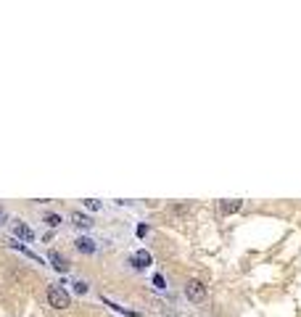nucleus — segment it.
I'll use <instances>...</instances> for the list:
<instances>
[{"label": "nucleus", "mask_w": 301, "mask_h": 317, "mask_svg": "<svg viewBox=\"0 0 301 317\" xmlns=\"http://www.w3.org/2000/svg\"><path fill=\"white\" fill-rule=\"evenodd\" d=\"M132 262H135V267H148L151 264V254L145 251V249H140V251H135V257H132Z\"/></svg>", "instance_id": "7"}, {"label": "nucleus", "mask_w": 301, "mask_h": 317, "mask_svg": "<svg viewBox=\"0 0 301 317\" xmlns=\"http://www.w3.org/2000/svg\"><path fill=\"white\" fill-rule=\"evenodd\" d=\"M153 285H156V288H167V283H164L161 275H153Z\"/></svg>", "instance_id": "14"}, {"label": "nucleus", "mask_w": 301, "mask_h": 317, "mask_svg": "<svg viewBox=\"0 0 301 317\" xmlns=\"http://www.w3.org/2000/svg\"><path fill=\"white\" fill-rule=\"evenodd\" d=\"M103 301H106V304L111 306V309H114V312H122V314H127V317H138V312H132V309H124V306H119V304H114V301H109V299H103Z\"/></svg>", "instance_id": "10"}, {"label": "nucleus", "mask_w": 301, "mask_h": 317, "mask_svg": "<svg viewBox=\"0 0 301 317\" xmlns=\"http://www.w3.org/2000/svg\"><path fill=\"white\" fill-rule=\"evenodd\" d=\"M85 206H87L90 212H98V209H101V201H95V198H85Z\"/></svg>", "instance_id": "12"}, {"label": "nucleus", "mask_w": 301, "mask_h": 317, "mask_svg": "<svg viewBox=\"0 0 301 317\" xmlns=\"http://www.w3.org/2000/svg\"><path fill=\"white\" fill-rule=\"evenodd\" d=\"M241 209H243V201H235V198L220 203V212H222V214H235V212H241Z\"/></svg>", "instance_id": "8"}, {"label": "nucleus", "mask_w": 301, "mask_h": 317, "mask_svg": "<svg viewBox=\"0 0 301 317\" xmlns=\"http://www.w3.org/2000/svg\"><path fill=\"white\" fill-rule=\"evenodd\" d=\"M6 220H8V214H6V209H3V206H0V225H3Z\"/></svg>", "instance_id": "15"}, {"label": "nucleus", "mask_w": 301, "mask_h": 317, "mask_svg": "<svg viewBox=\"0 0 301 317\" xmlns=\"http://www.w3.org/2000/svg\"><path fill=\"white\" fill-rule=\"evenodd\" d=\"M45 225H48V228H58L61 217H58V214H45Z\"/></svg>", "instance_id": "11"}, {"label": "nucleus", "mask_w": 301, "mask_h": 317, "mask_svg": "<svg viewBox=\"0 0 301 317\" xmlns=\"http://www.w3.org/2000/svg\"><path fill=\"white\" fill-rule=\"evenodd\" d=\"M48 304L53 306V309H69L71 299L61 285H48Z\"/></svg>", "instance_id": "1"}, {"label": "nucleus", "mask_w": 301, "mask_h": 317, "mask_svg": "<svg viewBox=\"0 0 301 317\" xmlns=\"http://www.w3.org/2000/svg\"><path fill=\"white\" fill-rule=\"evenodd\" d=\"M48 262L53 264V267H56L58 272H66V270H69V262H66L64 257H61L58 251H50V254H48Z\"/></svg>", "instance_id": "6"}, {"label": "nucleus", "mask_w": 301, "mask_h": 317, "mask_svg": "<svg viewBox=\"0 0 301 317\" xmlns=\"http://www.w3.org/2000/svg\"><path fill=\"white\" fill-rule=\"evenodd\" d=\"M14 235H16V238H22V241H29V243L35 241L32 228H29V225H24V222H14Z\"/></svg>", "instance_id": "4"}, {"label": "nucleus", "mask_w": 301, "mask_h": 317, "mask_svg": "<svg viewBox=\"0 0 301 317\" xmlns=\"http://www.w3.org/2000/svg\"><path fill=\"white\" fill-rule=\"evenodd\" d=\"M185 296H188L193 304H201V301H206V285L193 278V280L185 283Z\"/></svg>", "instance_id": "2"}, {"label": "nucleus", "mask_w": 301, "mask_h": 317, "mask_svg": "<svg viewBox=\"0 0 301 317\" xmlns=\"http://www.w3.org/2000/svg\"><path fill=\"white\" fill-rule=\"evenodd\" d=\"M74 291H77V293H87V283H85V280H77V283H74Z\"/></svg>", "instance_id": "13"}, {"label": "nucleus", "mask_w": 301, "mask_h": 317, "mask_svg": "<svg viewBox=\"0 0 301 317\" xmlns=\"http://www.w3.org/2000/svg\"><path fill=\"white\" fill-rule=\"evenodd\" d=\"M8 246H11V249H16V251H22V254H27V257H29V259H32V262H37V264H43V259H40V257H37V254H32V249H27V246H24V243H19V241H11V243H8Z\"/></svg>", "instance_id": "9"}, {"label": "nucleus", "mask_w": 301, "mask_h": 317, "mask_svg": "<svg viewBox=\"0 0 301 317\" xmlns=\"http://www.w3.org/2000/svg\"><path fill=\"white\" fill-rule=\"evenodd\" d=\"M71 222H74V228H79V230H90L92 228L90 214H85V212H71Z\"/></svg>", "instance_id": "3"}, {"label": "nucleus", "mask_w": 301, "mask_h": 317, "mask_svg": "<svg viewBox=\"0 0 301 317\" xmlns=\"http://www.w3.org/2000/svg\"><path fill=\"white\" fill-rule=\"evenodd\" d=\"M74 246H77V251H82V254H95V241L87 238V235L77 238V241H74Z\"/></svg>", "instance_id": "5"}]
</instances>
